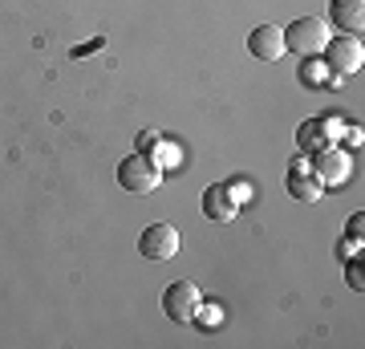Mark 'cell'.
<instances>
[{
	"label": "cell",
	"mask_w": 365,
	"mask_h": 349,
	"mask_svg": "<svg viewBox=\"0 0 365 349\" xmlns=\"http://www.w3.org/2000/svg\"><path fill=\"white\" fill-rule=\"evenodd\" d=\"M309 171H313V179L321 183V187H337V183L349 179L353 163H349V155H345V151H337V146H321Z\"/></svg>",
	"instance_id": "5"
},
{
	"label": "cell",
	"mask_w": 365,
	"mask_h": 349,
	"mask_svg": "<svg viewBox=\"0 0 365 349\" xmlns=\"http://www.w3.org/2000/svg\"><path fill=\"white\" fill-rule=\"evenodd\" d=\"M138 252H143V260H163L167 264V260L179 256V232L170 223H150L138 236Z\"/></svg>",
	"instance_id": "4"
},
{
	"label": "cell",
	"mask_w": 365,
	"mask_h": 349,
	"mask_svg": "<svg viewBox=\"0 0 365 349\" xmlns=\"http://www.w3.org/2000/svg\"><path fill=\"white\" fill-rule=\"evenodd\" d=\"M325 57H329V65H333L337 74H357L361 61H365V45H361V37H353V33H345V37H329Z\"/></svg>",
	"instance_id": "6"
},
{
	"label": "cell",
	"mask_w": 365,
	"mask_h": 349,
	"mask_svg": "<svg viewBox=\"0 0 365 349\" xmlns=\"http://www.w3.org/2000/svg\"><path fill=\"white\" fill-rule=\"evenodd\" d=\"M345 280H349L353 288H361V268H357V264H349V268H345Z\"/></svg>",
	"instance_id": "13"
},
{
	"label": "cell",
	"mask_w": 365,
	"mask_h": 349,
	"mask_svg": "<svg viewBox=\"0 0 365 349\" xmlns=\"http://www.w3.org/2000/svg\"><path fill=\"white\" fill-rule=\"evenodd\" d=\"M321 191H325V187L309 175V163H304V158H300V163H292V171H288V195H297L300 203H317V199H321Z\"/></svg>",
	"instance_id": "9"
},
{
	"label": "cell",
	"mask_w": 365,
	"mask_h": 349,
	"mask_svg": "<svg viewBox=\"0 0 365 349\" xmlns=\"http://www.w3.org/2000/svg\"><path fill=\"white\" fill-rule=\"evenodd\" d=\"M361 223H365V216H361V211H357V216H353V220H349V236H357V240H361Z\"/></svg>",
	"instance_id": "14"
},
{
	"label": "cell",
	"mask_w": 365,
	"mask_h": 349,
	"mask_svg": "<svg viewBox=\"0 0 365 349\" xmlns=\"http://www.w3.org/2000/svg\"><path fill=\"white\" fill-rule=\"evenodd\" d=\"M333 25L341 33H361L365 29V0H333Z\"/></svg>",
	"instance_id": "10"
},
{
	"label": "cell",
	"mask_w": 365,
	"mask_h": 349,
	"mask_svg": "<svg viewBox=\"0 0 365 349\" xmlns=\"http://www.w3.org/2000/svg\"><path fill=\"white\" fill-rule=\"evenodd\" d=\"M158 183H163V167H158L155 158L146 155H126L118 163V187L130 195H150L158 191Z\"/></svg>",
	"instance_id": "1"
},
{
	"label": "cell",
	"mask_w": 365,
	"mask_h": 349,
	"mask_svg": "<svg viewBox=\"0 0 365 349\" xmlns=\"http://www.w3.org/2000/svg\"><path fill=\"white\" fill-rule=\"evenodd\" d=\"M235 211H240V203H235V195H232L227 183H211L207 191H203V216H207L211 223L235 220Z\"/></svg>",
	"instance_id": "8"
},
{
	"label": "cell",
	"mask_w": 365,
	"mask_h": 349,
	"mask_svg": "<svg viewBox=\"0 0 365 349\" xmlns=\"http://www.w3.org/2000/svg\"><path fill=\"white\" fill-rule=\"evenodd\" d=\"M329 45V25L321 16H300L292 21V29H284V49L300 53V57H317V53H325Z\"/></svg>",
	"instance_id": "3"
},
{
	"label": "cell",
	"mask_w": 365,
	"mask_h": 349,
	"mask_svg": "<svg viewBox=\"0 0 365 349\" xmlns=\"http://www.w3.org/2000/svg\"><path fill=\"white\" fill-rule=\"evenodd\" d=\"M199 309H203V293H199L195 280H175V285L163 288V313L175 325H195Z\"/></svg>",
	"instance_id": "2"
},
{
	"label": "cell",
	"mask_w": 365,
	"mask_h": 349,
	"mask_svg": "<svg viewBox=\"0 0 365 349\" xmlns=\"http://www.w3.org/2000/svg\"><path fill=\"white\" fill-rule=\"evenodd\" d=\"M248 53L260 61H280L284 57V29L276 25H256L248 33Z\"/></svg>",
	"instance_id": "7"
},
{
	"label": "cell",
	"mask_w": 365,
	"mask_h": 349,
	"mask_svg": "<svg viewBox=\"0 0 365 349\" xmlns=\"http://www.w3.org/2000/svg\"><path fill=\"white\" fill-rule=\"evenodd\" d=\"M106 45V37H93L90 45H81V49H73V57H86V53H93V49H102Z\"/></svg>",
	"instance_id": "12"
},
{
	"label": "cell",
	"mask_w": 365,
	"mask_h": 349,
	"mask_svg": "<svg viewBox=\"0 0 365 349\" xmlns=\"http://www.w3.org/2000/svg\"><path fill=\"white\" fill-rule=\"evenodd\" d=\"M321 130H325V122H321V118L304 122V126H300V146H317V151H321V146H329L325 138H321Z\"/></svg>",
	"instance_id": "11"
}]
</instances>
